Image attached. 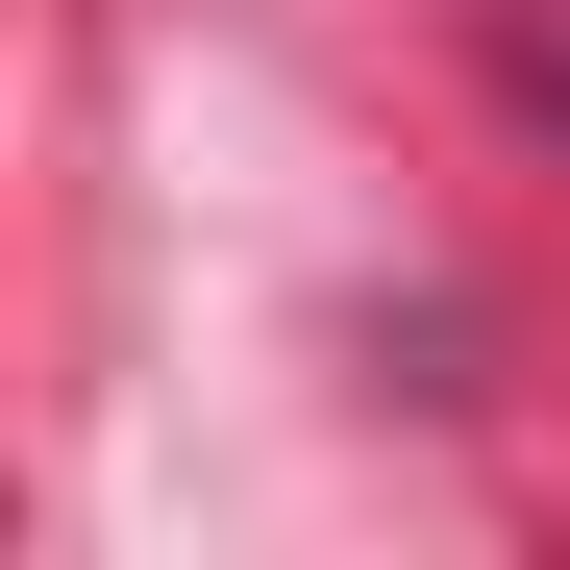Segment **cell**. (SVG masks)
<instances>
[{"mask_svg": "<svg viewBox=\"0 0 570 570\" xmlns=\"http://www.w3.org/2000/svg\"><path fill=\"white\" fill-rule=\"evenodd\" d=\"M497 100H521V125L570 149V26H497Z\"/></svg>", "mask_w": 570, "mask_h": 570, "instance_id": "cell-1", "label": "cell"}]
</instances>
